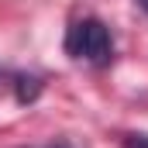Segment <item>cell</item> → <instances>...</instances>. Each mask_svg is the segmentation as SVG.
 I'll list each match as a JSON object with an SVG mask.
<instances>
[{
  "instance_id": "obj_1",
  "label": "cell",
  "mask_w": 148,
  "mask_h": 148,
  "mask_svg": "<svg viewBox=\"0 0 148 148\" xmlns=\"http://www.w3.org/2000/svg\"><path fill=\"white\" fill-rule=\"evenodd\" d=\"M66 52L73 59H86L93 66H110L114 59V38L100 17H83L76 21L66 35Z\"/></svg>"
},
{
  "instance_id": "obj_2",
  "label": "cell",
  "mask_w": 148,
  "mask_h": 148,
  "mask_svg": "<svg viewBox=\"0 0 148 148\" xmlns=\"http://www.w3.org/2000/svg\"><path fill=\"white\" fill-rule=\"evenodd\" d=\"M38 93H41V79L38 76L14 73V100L17 103H31V100H38Z\"/></svg>"
},
{
  "instance_id": "obj_3",
  "label": "cell",
  "mask_w": 148,
  "mask_h": 148,
  "mask_svg": "<svg viewBox=\"0 0 148 148\" xmlns=\"http://www.w3.org/2000/svg\"><path fill=\"white\" fill-rule=\"evenodd\" d=\"M124 148H148V134H127Z\"/></svg>"
},
{
  "instance_id": "obj_4",
  "label": "cell",
  "mask_w": 148,
  "mask_h": 148,
  "mask_svg": "<svg viewBox=\"0 0 148 148\" xmlns=\"http://www.w3.org/2000/svg\"><path fill=\"white\" fill-rule=\"evenodd\" d=\"M31 148H73L69 141H52V145H31Z\"/></svg>"
},
{
  "instance_id": "obj_5",
  "label": "cell",
  "mask_w": 148,
  "mask_h": 148,
  "mask_svg": "<svg viewBox=\"0 0 148 148\" xmlns=\"http://www.w3.org/2000/svg\"><path fill=\"white\" fill-rule=\"evenodd\" d=\"M134 3H138V7H141V10L148 14V0H134Z\"/></svg>"
}]
</instances>
